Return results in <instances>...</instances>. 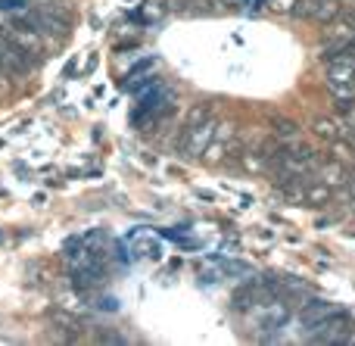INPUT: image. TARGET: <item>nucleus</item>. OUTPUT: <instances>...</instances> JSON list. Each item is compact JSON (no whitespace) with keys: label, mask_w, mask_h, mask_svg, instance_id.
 Segmentation results:
<instances>
[{"label":"nucleus","mask_w":355,"mask_h":346,"mask_svg":"<svg viewBox=\"0 0 355 346\" xmlns=\"http://www.w3.org/2000/svg\"><path fill=\"white\" fill-rule=\"evenodd\" d=\"M215 128H218V125H215L212 116L196 125H184V135H181V141H178V153L187 156V159H200L209 150V144L215 141Z\"/></svg>","instance_id":"f257e3e1"},{"label":"nucleus","mask_w":355,"mask_h":346,"mask_svg":"<svg viewBox=\"0 0 355 346\" xmlns=\"http://www.w3.org/2000/svg\"><path fill=\"white\" fill-rule=\"evenodd\" d=\"M312 328H315V334H312L315 343H346L349 340V318H343L340 312L327 315L324 322L312 325Z\"/></svg>","instance_id":"f03ea898"},{"label":"nucleus","mask_w":355,"mask_h":346,"mask_svg":"<svg viewBox=\"0 0 355 346\" xmlns=\"http://www.w3.org/2000/svg\"><path fill=\"white\" fill-rule=\"evenodd\" d=\"M334 306L331 303H324V300H315V303H309L306 309H302V325H309V328H312V325H318V322H324L327 315H334Z\"/></svg>","instance_id":"7ed1b4c3"},{"label":"nucleus","mask_w":355,"mask_h":346,"mask_svg":"<svg viewBox=\"0 0 355 346\" xmlns=\"http://www.w3.org/2000/svg\"><path fill=\"white\" fill-rule=\"evenodd\" d=\"M275 137L281 144H287V147H293V144L302 141V131H300V125H296V122H290V119H281V122H277V128H275Z\"/></svg>","instance_id":"20e7f679"},{"label":"nucleus","mask_w":355,"mask_h":346,"mask_svg":"<svg viewBox=\"0 0 355 346\" xmlns=\"http://www.w3.org/2000/svg\"><path fill=\"white\" fill-rule=\"evenodd\" d=\"M209 116H212V106H209V103H196L193 110L187 112V122H184V125H196V122H202V119H209Z\"/></svg>","instance_id":"39448f33"},{"label":"nucleus","mask_w":355,"mask_h":346,"mask_svg":"<svg viewBox=\"0 0 355 346\" xmlns=\"http://www.w3.org/2000/svg\"><path fill=\"white\" fill-rule=\"evenodd\" d=\"M315 131H318L321 137H327V141H337V137H343V131H337V125L327 122V119H321V122L315 125Z\"/></svg>","instance_id":"423d86ee"},{"label":"nucleus","mask_w":355,"mask_h":346,"mask_svg":"<svg viewBox=\"0 0 355 346\" xmlns=\"http://www.w3.org/2000/svg\"><path fill=\"white\" fill-rule=\"evenodd\" d=\"M296 3H300V0H265V6H268L271 12H293Z\"/></svg>","instance_id":"0eeeda50"},{"label":"nucleus","mask_w":355,"mask_h":346,"mask_svg":"<svg viewBox=\"0 0 355 346\" xmlns=\"http://www.w3.org/2000/svg\"><path fill=\"white\" fill-rule=\"evenodd\" d=\"M340 22H343V25H349V28L355 31V10H346L343 16H340Z\"/></svg>","instance_id":"6e6552de"},{"label":"nucleus","mask_w":355,"mask_h":346,"mask_svg":"<svg viewBox=\"0 0 355 346\" xmlns=\"http://www.w3.org/2000/svg\"><path fill=\"white\" fill-rule=\"evenodd\" d=\"M352 81H355V75H352Z\"/></svg>","instance_id":"1a4fd4ad"}]
</instances>
